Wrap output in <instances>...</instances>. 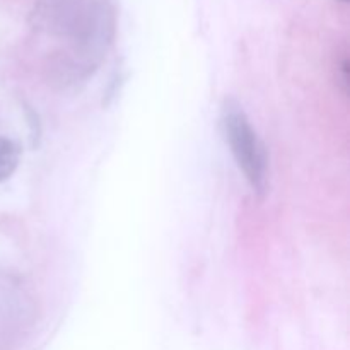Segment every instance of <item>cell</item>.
I'll list each match as a JSON object with an SVG mask.
<instances>
[{
  "mask_svg": "<svg viewBox=\"0 0 350 350\" xmlns=\"http://www.w3.org/2000/svg\"><path fill=\"white\" fill-rule=\"evenodd\" d=\"M340 2H342V3H347V2H349V0H340Z\"/></svg>",
  "mask_w": 350,
  "mask_h": 350,
  "instance_id": "obj_4",
  "label": "cell"
},
{
  "mask_svg": "<svg viewBox=\"0 0 350 350\" xmlns=\"http://www.w3.org/2000/svg\"><path fill=\"white\" fill-rule=\"evenodd\" d=\"M19 164V147L9 139L0 137V181L7 180Z\"/></svg>",
  "mask_w": 350,
  "mask_h": 350,
  "instance_id": "obj_3",
  "label": "cell"
},
{
  "mask_svg": "<svg viewBox=\"0 0 350 350\" xmlns=\"http://www.w3.org/2000/svg\"><path fill=\"white\" fill-rule=\"evenodd\" d=\"M224 133L239 167L246 174L253 188L258 191L265 190L267 181V157L262 142L256 137L255 130L250 125L245 113L238 108H226Z\"/></svg>",
  "mask_w": 350,
  "mask_h": 350,
  "instance_id": "obj_2",
  "label": "cell"
},
{
  "mask_svg": "<svg viewBox=\"0 0 350 350\" xmlns=\"http://www.w3.org/2000/svg\"><path fill=\"white\" fill-rule=\"evenodd\" d=\"M36 19L77 46L98 50L111 38L115 9L111 0H38Z\"/></svg>",
  "mask_w": 350,
  "mask_h": 350,
  "instance_id": "obj_1",
  "label": "cell"
}]
</instances>
